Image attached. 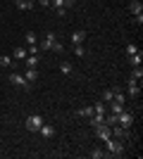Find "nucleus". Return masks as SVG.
Masks as SVG:
<instances>
[{
    "mask_svg": "<svg viewBox=\"0 0 143 159\" xmlns=\"http://www.w3.org/2000/svg\"><path fill=\"white\" fill-rule=\"evenodd\" d=\"M41 126H43V116H41V114H29L26 121H24V128L31 131V133H38Z\"/></svg>",
    "mask_w": 143,
    "mask_h": 159,
    "instance_id": "f257e3e1",
    "label": "nucleus"
},
{
    "mask_svg": "<svg viewBox=\"0 0 143 159\" xmlns=\"http://www.w3.org/2000/svg\"><path fill=\"white\" fill-rule=\"evenodd\" d=\"M105 145H107V150L115 154V157H122V154H124V143H122L119 138H110V140H105Z\"/></svg>",
    "mask_w": 143,
    "mask_h": 159,
    "instance_id": "f03ea898",
    "label": "nucleus"
},
{
    "mask_svg": "<svg viewBox=\"0 0 143 159\" xmlns=\"http://www.w3.org/2000/svg\"><path fill=\"white\" fill-rule=\"evenodd\" d=\"M10 83H12L14 88H24V90L31 88V83H29V81L24 79V74H19V71H12V74H10Z\"/></svg>",
    "mask_w": 143,
    "mask_h": 159,
    "instance_id": "7ed1b4c3",
    "label": "nucleus"
},
{
    "mask_svg": "<svg viewBox=\"0 0 143 159\" xmlns=\"http://www.w3.org/2000/svg\"><path fill=\"white\" fill-rule=\"evenodd\" d=\"M117 124H119L122 128H131V124H134V112L122 109V112L117 114Z\"/></svg>",
    "mask_w": 143,
    "mask_h": 159,
    "instance_id": "20e7f679",
    "label": "nucleus"
},
{
    "mask_svg": "<svg viewBox=\"0 0 143 159\" xmlns=\"http://www.w3.org/2000/svg\"><path fill=\"white\" fill-rule=\"evenodd\" d=\"M55 40H57V33H55V31L45 33V38H43L41 43H38V50H41V52H48V50L53 48V43H55Z\"/></svg>",
    "mask_w": 143,
    "mask_h": 159,
    "instance_id": "39448f33",
    "label": "nucleus"
},
{
    "mask_svg": "<svg viewBox=\"0 0 143 159\" xmlns=\"http://www.w3.org/2000/svg\"><path fill=\"white\" fill-rule=\"evenodd\" d=\"M95 135H98V138H100L102 143H105V140H110V138H112V131H110V126H107V124H100V126H95Z\"/></svg>",
    "mask_w": 143,
    "mask_h": 159,
    "instance_id": "423d86ee",
    "label": "nucleus"
},
{
    "mask_svg": "<svg viewBox=\"0 0 143 159\" xmlns=\"http://www.w3.org/2000/svg\"><path fill=\"white\" fill-rule=\"evenodd\" d=\"M110 131H112V138H119V140H124L126 135H129V128H122L119 124H115V126H110Z\"/></svg>",
    "mask_w": 143,
    "mask_h": 159,
    "instance_id": "0eeeda50",
    "label": "nucleus"
},
{
    "mask_svg": "<svg viewBox=\"0 0 143 159\" xmlns=\"http://www.w3.org/2000/svg\"><path fill=\"white\" fill-rule=\"evenodd\" d=\"M38 133H41L45 140H50V138L55 135V126H53V124H45V121H43V126L38 128Z\"/></svg>",
    "mask_w": 143,
    "mask_h": 159,
    "instance_id": "6e6552de",
    "label": "nucleus"
},
{
    "mask_svg": "<svg viewBox=\"0 0 143 159\" xmlns=\"http://www.w3.org/2000/svg\"><path fill=\"white\" fill-rule=\"evenodd\" d=\"M69 40H72V45H83V40H86V31H74L72 36H69Z\"/></svg>",
    "mask_w": 143,
    "mask_h": 159,
    "instance_id": "1a4fd4ad",
    "label": "nucleus"
},
{
    "mask_svg": "<svg viewBox=\"0 0 143 159\" xmlns=\"http://www.w3.org/2000/svg\"><path fill=\"white\" fill-rule=\"evenodd\" d=\"M126 93H129L131 98H138V93H141V83H136V81H129V83H126Z\"/></svg>",
    "mask_w": 143,
    "mask_h": 159,
    "instance_id": "9d476101",
    "label": "nucleus"
},
{
    "mask_svg": "<svg viewBox=\"0 0 143 159\" xmlns=\"http://www.w3.org/2000/svg\"><path fill=\"white\" fill-rule=\"evenodd\" d=\"M14 5H17V10H21V12H29V10H34V0H17V2H14Z\"/></svg>",
    "mask_w": 143,
    "mask_h": 159,
    "instance_id": "9b49d317",
    "label": "nucleus"
},
{
    "mask_svg": "<svg viewBox=\"0 0 143 159\" xmlns=\"http://www.w3.org/2000/svg\"><path fill=\"white\" fill-rule=\"evenodd\" d=\"M26 55H29L26 48H24V45H17V48H14V52H12V57H14V60H19V62H24Z\"/></svg>",
    "mask_w": 143,
    "mask_h": 159,
    "instance_id": "f8f14e48",
    "label": "nucleus"
},
{
    "mask_svg": "<svg viewBox=\"0 0 143 159\" xmlns=\"http://www.w3.org/2000/svg\"><path fill=\"white\" fill-rule=\"evenodd\" d=\"M129 12L131 14H141L143 12V2H141V0H131V2H129Z\"/></svg>",
    "mask_w": 143,
    "mask_h": 159,
    "instance_id": "ddd939ff",
    "label": "nucleus"
},
{
    "mask_svg": "<svg viewBox=\"0 0 143 159\" xmlns=\"http://www.w3.org/2000/svg\"><path fill=\"white\" fill-rule=\"evenodd\" d=\"M141 79H143V69H141V66H134V69H131V74H129V81L141 83Z\"/></svg>",
    "mask_w": 143,
    "mask_h": 159,
    "instance_id": "4468645a",
    "label": "nucleus"
},
{
    "mask_svg": "<svg viewBox=\"0 0 143 159\" xmlns=\"http://www.w3.org/2000/svg\"><path fill=\"white\" fill-rule=\"evenodd\" d=\"M24 79H26L29 83H34V81L38 79V69H31V66H26V71H24Z\"/></svg>",
    "mask_w": 143,
    "mask_h": 159,
    "instance_id": "2eb2a0df",
    "label": "nucleus"
},
{
    "mask_svg": "<svg viewBox=\"0 0 143 159\" xmlns=\"http://www.w3.org/2000/svg\"><path fill=\"white\" fill-rule=\"evenodd\" d=\"M24 64L31 66V69H38V55H26V57H24Z\"/></svg>",
    "mask_w": 143,
    "mask_h": 159,
    "instance_id": "dca6fc26",
    "label": "nucleus"
},
{
    "mask_svg": "<svg viewBox=\"0 0 143 159\" xmlns=\"http://www.w3.org/2000/svg\"><path fill=\"white\" fill-rule=\"evenodd\" d=\"M88 121H91V126L95 128V126H100V124H105V114H95L93 112V116H91Z\"/></svg>",
    "mask_w": 143,
    "mask_h": 159,
    "instance_id": "f3484780",
    "label": "nucleus"
},
{
    "mask_svg": "<svg viewBox=\"0 0 143 159\" xmlns=\"http://www.w3.org/2000/svg\"><path fill=\"white\" fill-rule=\"evenodd\" d=\"M129 62H131V66H141V64H143V52L138 50L136 55H131V57H129Z\"/></svg>",
    "mask_w": 143,
    "mask_h": 159,
    "instance_id": "a211bd4d",
    "label": "nucleus"
},
{
    "mask_svg": "<svg viewBox=\"0 0 143 159\" xmlns=\"http://www.w3.org/2000/svg\"><path fill=\"white\" fill-rule=\"evenodd\" d=\"M24 40H26V45H38V36H36L34 31H26V36H24Z\"/></svg>",
    "mask_w": 143,
    "mask_h": 159,
    "instance_id": "6ab92c4d",
    "label": "nucleus"
},
{
    "mask_svg": "<svg viewBox=\"0 0 143 159\" xmlns=\"http://www.w3.org/2000/svg\"><path fill=\"white\" fill-rule=\"evenodd\" d=\"M93 112L95 114H107V102H102V100H100V102H95V105H93Z\"/></svg>",
    "mask_w": 143,
    "mask_h": 159,
    "instance_id": "aec40b11",
    "label": "nucleus"
},
{
    "mask_svg": "<svg viewBox=\"0 0 143 159\" xmlns=\"http://www.w3.org/2000/svg\"><path fill=\"white\" fill-rule=\"evenodd\" d=\"M60 71L64 74V76H69V74L74 71V64H72V62H62V64H60Z\"/></svg>",
    "mask_w": 143,
    "mask_h": 159,
    "instance_id": "412c9836",
    "label": "nucleus"
},
{
    "mask_svg": "<svg viewBox=\"0 0 143 159\" xmlns=\"http://www.w3.org/2000/svg\"><path fill=\"white\" fill-rule=\"evenodd\" d=\"M79 116H81V119H91V116H93V107H81V109H79Z\"/></svg>",
    "mask_w": 143,
    "mask_h": 159,
    "instance_id": "4be33fe9",
    "label": "nucleus"
},
{
    "mask_svg": "<svg viewBox=\"0 0 143 159\" xmlns=\"http://www.w3.org/2000/svg\"><path fill=\"white\" fill-rule=\"evenodd\" d=\"M107 109H110V114H119V112H122V109H124V105H119V102H115V100H112Z\"/></svg>",
    "mask_w": 143,
    "mask_h": 159,
    "instance_id": "5701e85b",
    "label": "nucleus"
},
{
    "mask_svg": "<svg viewBox=\"0 0 143 159\" xmlns=\"http://www.w3.org/2000/svg\"><path fill=\"white\" fill-rule=\"evenodd\" d=\"M112 98H115V90H112V88H110V90H102V95H100L102 102H112Z\"/></svg>",
    "mask_w": 143,
    "mask_h": 159,
    "instance_id": "b1692460",
    "label": "nucleus"
},
{
    "mask_svg": "<svg viewBox=\"0 0 143 159\" xmlns=\"http://www.w3.org/2000/svg\"><path fill=\"white\" fill-rule=\"evenodd\" d=\"M124 52H126V57H131V55L138 52V45H134V43H129V45L124 48Z\"/></svg>",
    "mask_w": 143,
    "mask_h": 159,
    "instance_id": "393cba45",
    "label": "nucleus"
},
{
    "mask_svg": "<svg viewBox=\"0 0 143 159\" xmlns=\"http://www.w3.org/2000/svg\"><path fill=\"white\" fill-rule=\"evenodd\" d=\"M91 157H93V159H102V157H107V152H105V150H100V147H95L93 152H91Z\"/></svg>",
    "mask_w": 143,
    "mask_h": 159,
    "instance_id": "a878e982",
    "label": "nucleus"
},
{
    "mask_svg": "<svg viewBox=\"0 0 143 159\" xmlns=\"http://www.w3.org/2000/svg\"><path fill=\"white\" fill-rule=\"evenodd\" d=\"M0 66H2V69H7V66H12V57H7V55H2V57H0Z\"/></svg>",
    "mask_w": 143,
    "mask_h": 159,
    "instance_id": "bb28decb",
    "label": "nucleus"
},
{
    "mask_svg": "<svg viewBox=\"0 0 143 159\" xmlns=\"http://www.w3.org/2000/svg\"><path fill=\"white\" fill-rule=\"evenodd\" d=\"M50 50H53V52H64V45H62L60 40H55V43H53V48H50Z\"/></svg>",
    "mask_w": 143,
    "mask_h": 159,
    "instance_id": "cd10ccee",
    "label": "nucleus"
},
{
    "mask_svg": "<svg viewBox=\"0 0 143 159\" xmlns=\"http://www.w3.org/2000/svg\"><path fill=\"white\" fill-rule=\"evenodd\" d=\"M72 50H74V55H76V57H83V55H86V50H83V45H74V48H72Z\"/></svg>",
    "mask_w": 143,
    "mask_h": 159,
    "instance_id": "c85d7f7f",
    "label": "nucleus"
},
{
    "mask_svg": "<svg viewBox=\"0 0 143 159\" xmlns=\"http://www.w3.org/2000/svg\"><path fill=\"white\" fill-rule=\"evenodd\" d=\"M112 100H115V102H119V105H124V100H126V98H124L119 90H115V98H112Z\"/></svg>",
    "mask_w": 143,
    "mask_h": 159,
    "instance_id": "c756f323",
    "label": "nucleus"
},
{
    "mask_svg": "<svg viewBox=\"0 0 143 159\" xmlns=\"http://www.w3.org/2000/svg\"><path fill=\"white\" fill-rule=\"evenodd\" d=\"M48 2H50V7H53V10H57V7H64V5H62V0H48Z\"/></svg>",
    "mask_w": 143,
    "mask_h": 159,
    "instance_id": "7c9ffc66",
    "label": "nucleus"
},
{
    "mask_svg": "<svg viewBox=\"0 0 143 159\" xmlns=\"http://www.w3.org/2000/svg\"><path fill=\"white\" fill-rule=\"evenodd\" d=\"M134 21H136V26H141V24H143V12L141 14H134Z\"/></svg>",
    "mask_w": 143,
    "mask_h": 159,
    "instance_id": "2f4dec72",
    "label": "nucleus"
},
{
    "mask_svg": "<svg viewBox=\"0 0 143 159\" xmlns=\"http://www.w3.org/2000/svg\"><path fill=\"white\" fill-rule=\"evenodd\" d=\"M76 0H62V5H64V10H69V7H74Z\"/></svg>",
    "mask_w": 143,
    "mask_h": 159,
    "instance_id": "473e14b6",
    "label": "nucleus"
},
{
    "mask_svg": "<svg viewBox=\"0 0 143 159\" xmlns=\"http://www.w3.org/2000/svg\"><path fill=\"white\" fill-rule=\"evenodd\" d=\"M64 12H67L64 7H57V10H55V14H57V17H64Z\"/></svg>",
    "mask_w": 143,
    "mask_h": 159,
    "instance_id": "72a5a7b5",
    "label": "nucleus"
},
{
    "mask_svg": "<svg viewBox=\"0 0 143 159\" xmlns=\"http://www.w3.org/2000/svg\"><path fill=\"white\" fill-rule=\"evenodd\" d=\"M38 5L41 7H50V2H48V0H38Z\"/></svg>",
    "mask_w": 143,
    "mask_h": 159,
    "instance_id": "f704fd0d",
    "label": "nucleus"
}]
</instances>
